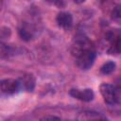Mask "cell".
Instances as JSON below:
<instances>
[{
	"instance_id": "6da1fadb",
	"label": "cell",
	"mask_w": 121,
	"mask_h": 121,
	"mask_svg": "<svg viewBox=\"0 0 121 121\" xmlns=\"http://www.w3.org/2000/svg\"><path fill=\"white\" fill-rule=\"evenodd\" d=\"M71 53L76 60V64L81 70L91 68L96 57L94 43L83 33H78L74 37L71 44Z\"/></svg>"
},
{
	"instance_id": "7a4b0ae2",
	"label": "cell",
	"mask_w": 121,
	"mask_h": 121,
	"mask_svg": "<svg viewBox=\"0 0 121 121\" xmlns=\"http://www.w3.org/2000/svg\"><path fill=\"white\" fill-rule=\"evenodd\" d=\"M100 94L108 105H115L120 102V95L116 86L110 83H102L100 85Z\"/></svg>"
},
{
	"instance_id": "3957f363",
	"label": "cell",
	"mask_w": 121,
	"mask_h": 121,
	"mask_svg": "<svg viewBox=\"0 0 121 121\" xmlns=\"http://www.w3.org/2000/svg\"><path fill=\"white\" fill-rule=\"evenodd\" d=\"M107 51L110 54H121V29H111L106 34Z\"/></svg>"
},
{
	"instance_id": "277c9868",
	"label": "cell",
	"mask_w": 121,
	"mask_h": 121,
	"mask_svg": "<svg viewBox=\"0 0 121 121\" xmlns=\"http://www.w3.org/2000/svg\"><path fill=\"white\" fill-rule=\"evenodd\" d=\"M0 88H1V92L4 95H14L18 92L21 91V86L19 83L18 78L14 79V78H6L1 80L0 83Z\"/></svg>"
},
{
	"instance_id": "5b68a950",
	"label": "cell",
	"mask_w": 121,
	"mask_h": 121,
	"mask_svg": "<svg viewBox=\"0 0 121 121\" xmlns=\"http://www.w3.org/2000/svg\"><path fill=\"white\" fill-rule=\"evenodd\" d=\"M69 95L74 98L84 102H90L94 99L95 95L92 89H71L69 91Z\"/></svg>"
},
{
	"instance_id": "8992f818",
	"label": "cell",
	"mask_w": 121,
	"mask_h": 121,
	"mask_svg": "<svg viewBox=\"0 0 121 121\" xmlns=\"http://www.w3.org/2000/svg\"><path fill=\"white\" fill-rule=\"evenodd\" d=\"M56 21L58 26L65 30L70 29L73 26V17L71 13L67 11H60V13H58L56 17Z\"/></svg>"
},
{
	"instance_id": "52a82bcc",
	"label": "cell",
	"mask_w": 121,
	"mask_h": 121,
	"mask_svg": "<svg viewBox=\"0 0 121 121\" xmlns=\"http://www.w3.org/2000/svg\"><path fill=\"white\" fill-rule=\"evenodd\" d=\"M78 121H106V118L99 112L93 111H84L81 112L78 118Z\"/></svg>"
},
{
	"instance_id": "ba28073f",
	"label": "cell",
	"mask_w": 121,
	"mask_h": 121,
	"mask_svg": "<svg viewBox=\"0 0 121 121\" xmlns=\"http://www.w3.org/2000/svg\"><path fill=\"white\" fill-rule=\"evenodd\" d=\"M20 86H21V91H27L31 92L34 89L35 86V78L31 74H25L21 78H18Z\"/></svg>"
},
{
	"instance_id": "9c48e42d",
	"label": "cell",
	"mask_w": 121,
	"mask_h": 121,
	"mask_svg": "<svg viewBox=\"0 0 121 121\" xmlns=\"http://www.w3.org/2000/svg\"><path fill=\"white\" fill-rule=\"evenodd\" d=\"M33 27L26 22L22 23L21 26L19 27V35L25 41H29L31 38H33Z\"/></svg>"
},
{
	"instance_id": "30bf717a",
	"label": "cell",
	"mask_w": 121,
	"mask_h": 121,
	"mask_svg": "<svg viewBox=\"0 0 121 121\" xmlns=\"http://www.w3.org/2000/svg\"><path fill=\"white\" fill-rule=\"evenodd\" d=\"M115 63L113 61H107L105 62L101 68H100V72L104 75H109L111 73H112L114 70H115Z\"/></svg>"
},
{
	"instance_id": "8fae6325",
	"label": "cell",
	"mask_w": 121,
	"mask_h": 121,
	"mask_svg": "<svg viewBox=\"0 0 121 121\" xmlns=\"http://www.w3.org/2000/svg\"><path fill=\"white\" fill-rule=\"evenodd\" d=\"M112 18L115 21L121 22V5H116L113 7V9H112L111 12Z\"/></svg>"
},
{
	"instance_id": "7c38bea8",
	"label": "cell",
	"mask_w": 121,
	"mask_h": 121,
	"mask_svg": "<svg viewBox=\"0 0 121 121\" xmlns=\"http://www.w3.org/2000/svg\"><path fill=\"white\" fill-rule=\"evenodd\" d=\"M40 121H61V120L59 117L54 116V115H46V116H43V118H41Z\"/></svg>"
},
{
	"instance_id": "4fadbf2b",
	"label": "cell",
	"mask_w": 121,
	"mask_h": 121,
	"mask_svg": "<svg viewBox=\"0 0 121 121\" xmlns=\"http://www.w3.org/2000/svg\"><path fill=\"white\" fill-rule=\"evenodd\" d=\"M116 88L118 89V92H119V95H120V97H121V80H120V81L117 83Z\"/></svg>"
}]
</instances>
